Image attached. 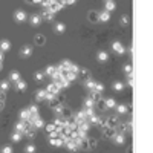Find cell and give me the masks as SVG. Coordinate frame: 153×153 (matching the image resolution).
<instances>
[{"instance_id": "obj_13", "label": "cell", "mask_w": 153, "mask_h": 153, "mask_svg": "<svg viewBox=\"0 0 153 153\" xmlns=\"http://www.w3.org/2000/svg\"><path fill=\"white\" fill-rule=\"evenodd\" d=\"M113 141H115L116 144H119V145L124 144V143H125V136H124V133H115V135H113Z\"/></svg>"}, {"instance_id": "obj_53", "label": "cell", "mask_w": 153, "mask_h": 153, "mask_svg": "<svg viewBox=\"0 0 153 153\" xmlns=\"http://www.w3.org/2000/svg\"><path fill=\"white\" fill-rule=\"evenodd\" d=\"M129 55H130V57H133V46H130V48H129Z\"/></svg>"}, {"instance_id": "obj_54", "label": "cell", "mask_w": 153, "mask_h": 153, "mask_svg": "<svg viewBox=\"0 0 153 153\" xmlns=\"http://www.w3.org/2000/svg\"><path fill=\"white\" fill-rule=\"evenodd\" d=\"M3 107H5V101H2V100H0V110H2Z\"/></svg>"}, {"instance_id": "obj_41", "label": "cell", "mask_w": 153, "mask_h": 153, "mask_svg": "<svg viewBox=\"0 0 153 153\" xmlns=\"http://www.w3.org/2000/svg\"><path fill=\"white\" fill-rule=\"evenodd\" d=\"M46 132H48V133H52V132H55V124H54V123L48 124V125H46Z\"/></svg>"}, {"instance_id": "obj_49", "label": "cell", "mask_w": 153, "mask_h": 153, "mask_svg": "<svg viewBox=\"0 0 153 153\" xmlns=\"http://www.w3.org/2000/svg\"><path fill=\"white\" fill-rule=\"evenodd\" d=\"M55 96H57V95H52V94H49V92H46V98H45V101H52Z\"/></svg>"}, {"instance_id": "obj_45", "label": "cell", "mask_w": 153, "mask_h": 153, "mask_svg": "<svg viewBox=\"0 0 153 153\" xmlns=\"http://www.w3.org/2000/svg\"><path fill=\"white\" fill-rule=\"evenodd\" d=\"M70 64H72V63H70L69 60H64V61H61V64H58V66H61L63 69H69Z\"/></svg>"}, {"instance_id": "obj_27", "label": "cell", "mask_w": 153, "mask_h": 153, "mask_svg": "<svg viewBox=\"0 0 153 153\" xmlns=\"http://www.w3.org/2000/svg\"><path fill=\"white\" fill-rule=\"evenodd\" d=\"M94 107H95V101L92 100L90 96L86 98V100H84V109H94Z\"/></svg>"}, {"instance_id": "obj_36", "label": "cell", "mask_w": 153, "mask_h": 153, "mask_svg": "<svg viewBox=\"0 0 153 153\" xmlns=\"http://www.w3.org/2000/svg\"><path fill=\"white\" fill-rule=\"evenodd\" d=\"M124 89V84L123 83H119V81H115V83H113V90L115 92H121Z\"/></svg>"}, {"instance_id": "obj_12", "label": "cell", "mask_w": 153, "mask_h": 153, "mask_svg": "<svg viewBox=\"0 0 153 153\" xmlns=\"http://www.w3.org/2000/svg\"><path fill=\"white\" fill-rule=\"evenodd\" d=\"M49 143L55 147H61V145H64V136L63 138H49Z\"/></svg>"}, {"instance_id": "obj_5", "label": "cell", "mask_w": 153, "mask_h": 153, "mask_svg": "<svg viewBox=\"0 0 153 153\" xmlns=\"http://www.w3.org/2000/svg\"><path fill=\"white\" fill-rule=\"evenodd\" d=\"M60 90L61 89L58 87L57 83H51V84H48V87H46V92H49V94H52V95H58Z\"/></svg>"}, {"instance_id": "obj_14", "label": "cell", "mask_w": 153, "mask_h": 153, "mask_svg": "<svg viewBox=\"0 0 153 153\" xmlns=\"http://www.w3.org/2000/svg\"><path fill=\"white\" fill-rule=\"evenodd\" d=\"M115 109H116V115H125L129 112V107L124 106V104H116Z\"/></svg>"}, {"instance_id": "obj_33", "label": "cell", "mask_w": 153, "mask_h": 153, "mask_svg": "<svg viewBox=\"0 0 153 153\" xmlns=\"http://www.w3.org/2000/svg\"><path fill=\"white\" fill-rule=\"evenodd\" d=\"M68 70H69V74L78 75V72H80V68L76 66V64H74V63H72V64H70V66H69V69H68Z\"/></svg>"}, {"instance_id": "obj_32", "label": "cell", "mask_w": 153, "mask_h": 153, "mask_svg": "<svg viewBox=\"0 0 153 153\" xmlns=\"http://www.w3.org/2000/svg\"><path fill=\"white\" fill-rule=\"evenodd\" d=\"M11 81H8V80H5V81H2V83H0V90H3V92H8L9 90V84Z\"/></svg>"}, {"instance_id": "obj_19", "label": "cell", "mask_w": 153, "mask_h": 153, "mask_svg": "<svg viewBox=\"0 0 153 153\" xmlns=\"http://www.w3.org/2000/svg\"><path fill=\"white\" fill-rule=\"evenodd\" d=\"M64 31H66V26L63 23H55V26H54V32L55 34H63Z\"/></svg>"}, {"instance_id": "obj_30", "label": "cell", "mask_w": 153, "mask_h": 153, "mask_svg": "<svg viewBox=\"0 0 153 153\" xmlns=\"http://www.w3.org/2000/svg\"><path fill=\"white\" fill-rule=\"evenodd\" d=\"M89 21H92V23L100 21V19H98V12H95V11H90V12H89Z\"/></svg>"}, {"instance_id": "obj_28", "label": "cell", "mask_w": 153, "mask_h": 153, "mask_svg": "<svg viewBox=\"0 0 153 153\" xmlns=\"http://www.w3.org/2000/svg\"><path fill=\"white\" fill-rule=\"evenodd\" d=\"M19 80H20V74L17 72V70H14V72L9 74V81H12V83H17Z\"/></svg>"}, {"instance_id": "obj_7", "label": "cell", "mask_w": 153, "mask_h": 153, "mask_svg": "<svg viewBox=\"0 0 153 153\" xmlns=\"http://www.w3.org/2000/svg\"><path fill=\"white\" fill-rule=\"evenodd\" d=\"M26 12L25 11H21V9H19V11H15V14H14V19H15V21H25L26 20Z\"/></svg>"}, {"instance_id": "obj_4", "label": "cell", "mask_w": 153, "mask_h": 153, "mask_svg": "<svg viewBox=\"0 0 153 153\" xmlns=\"http://www.w3.org/2000/svg\"><path fill=\"white\" fill-rule=\"evenodd\" d=\"M74 119H75V123H76V124H78V123H87V115H86V112H84V109H83L81 112L75 113Z\"/></svg>"}, {"instance_id": "obj_22", "label": "cell", "mask_w": 153, "mask_h": 153, "mask_svg": "<svg viewBox=\"0 0 153 153\" xmlns=\"http://www.w3.org/2000/svg\"><path fill=\"white\" fill-rule=\"evenodd\" d=\"M15 89H17L19 92H25V90H26V83L20 78L17 83H15Z\"/></svg>"}, {"instance_id": "obj_47", "label": "cell", "mask_w": 153, "mask_h": 153, "mask_svg": "<svg viewBox=\"0 0 153 153\" xmlns=\"http://www.w3.org/2000/svg\"><path fill=\"white\" fill-rule=\"evenodd\" d=\"M2 153H12V147L11 145H5V147H2V150H0Z\"/></svg>"}, {"instance_id": "obj_43", "label": "cell", "mask_w": 153, "mask_h": 153, "mask_svg": "<svg viewBox=\"0 0 153 153\" xmlns=\"http://www.w3.org/2000/svg\"><path fill=\"white\" fill-rule=\"evenodd\" d=\"M121 23H123L124 26H127V25L130 23V17H129V15H123V17H121Z\"/></svg>"}, {"instance_id": "obj_6", "label": "cell", "mask_w": 153, "mask_h": 153, "mask_svg": "<svg viewBox=\"0 0 153 153\" xmlns=\"http://www.w3.org/2000/svg\"><path fill=\"white\" fill-rule=\"evenodd\" d=\"M31 54H32V48L31 46H23L20 49V57L21 58H28V57H31Z\"/></svg>"}, {"instance_id": "obj_59", "label": "cell", "mask_w": 153, "mask_h": 153, "mask_svg": "<svg viewBox=\"0 0 153 153\" xmlns=\"http://www.w3.org/2000/svg\"><path fill=\"white\" fill-rule=\"evenodd\" d=\"M0 70H2V63H0Z\"/></svg>"}, {"instance_id": "obj_3", "label": "cell", "mask_w": 153, "mask_h": 153, "mask_svg": "<svg viewBox=\"0 0 153 153\" xmlns=\"http://www.w3.org/2000/svg\"><path fill=\"white\" fill-rule=\"evenodd\" d=\"M115 133H116V129L115 127H110V125H104V127H103V135H104L106 138H113Z\"/></svg>"}, {"instance_id": "obj_56", "label": "cell", "mask_w": 153, "mask_h": 153, "mask_svg": "<svg viewBox=\"0 0 153 153\" xmlns=\"http://www.w3.org/2000/svg\"><path fill=\"white\" fill-rule=\"evenodd\" d=\"M127 153H132V147H127Z\"/></svg>"}, {"instance_id": "obj_1", "label": "cell", "mask_w": 153, "mask_h": 153, "mask_svg": "<svg viewBox=\"0 0 153 153\" xmlns=\"http://www.w3.org/2000/svg\"><path fill=\"white\" fill-rule=\"evenodd\" d=\"M23 135H26V138H28V139H34L35 135H37V129H35L32 124H29L28 127H26V130H25Z\"/></svg>"}, {"instance_id": "obj_20", "label": "cell", "mask_w": 153, "mask_h": 153, "mask_svg": "<svg viewBox=\"0 0 153 153\" xmlns=\"http://www.w3.org/2000/svg\"><path fill=\"white\" fill-rule=\"evenodd\" d=\"M45 43H46V37L43 35V34H37V35H35V45L43 46Z\"/></svg>"}, {"instance_id": "obj_50", "label": "cell", "mask_w": 153, "mask_h": 153, "mask_svg": "<svg viewBox=\"0 0 153 153\" xmlns=\"http://www.w3.org/2000/svg\"><path fill=\"white\" fill-rule=\"evenodd\" d=\"M127 84L129 86H133V76H132V74L127 75Z\"/></svg>"}, {"instance_id": "obj_48", "label": "cell", "mask_w": 153, "mask_h": 153, "mask_svg": "<svg viewBox=\"0 0 153 153\" xmlns=\"http://www.w3.org/2000/svg\"><path fill=\"white\" fill-rule=\"evenodd\" d=\"M124 72L125 74H132V64H125V66H124Z\"/></svg>"}, {"instance_id": "obj_15", "label": "cell", "mask_w": 153, "mask_h": 153, "mask_svg": "<svg viewBox=\"0 0 153 153\" xmlns=\"http://www.w3.org/2000/svg\"><path fill=\"white\" fill-rule=\"evenodd\" d=\"M43 74H45V76H54L57 74V66H49L46 68V70H43Z\"/></svg>"}, {"instance_id": "obj_24", "label": "cell", "mask_w": 153, "mask_h": 153, "mask_svg": "<svg viewBox=\"0 0 153 153\" xmlns=\"http://www.w3.org/2000/svg\"><path fill=\"white\" fill-rule=\"evenodd\" d=\"M19 116H20V121H28V119H29V110H28V109H25V110H20Z\"/></svg>"}, {"instance_id": "obj_37", "label": "cell", "mask_w": 153, "mask_h": 153, "mask_svg": "<svg viewBox=\"0 0 153 153\" xmlns=\"http://www.w3.org/2000/svg\"><path fill=\"white\" fill-rule=\"evenodd\" d=\"M20 139H21V133H19V132H14L12 135H11V141H12V143H19Z\"/></svg>"}, {"instance_id": "obj_23", "label": "cell", "mask_w": 153, "mask_h": 153, "mask_svg": "<svg viewBox=\"0 0 153 153\" xmlns=\"http://www.w3.org/2000/svg\"><path fill=\"white\" fill-rule=\"evenodd\" d=\"M109 60V54L106 51H100L98 52V61H101V63H104Z\"/></svg>"}, {"instance_id": "obj_11", "label": "cell", "mask_w": 153, "mask_h": 153, "mask_svg": "<svg viewBox=\"0 0 153 153\" xmlns=\"http://www.w3.org/2000/svg\"><path fill=\"white\" fill-rule=\"evenodd\" d=\"M116 123H118V115H112V116H109L106 119V124L110 125V127H116V125H118Z\"/></svg>"}, {"instance_id": "obj_26", "label": "cell", "mask_w": 153, "mask_h": 153, "mask_svg": "<svg viewBox=\"0 0 153 153\" xmlns=\"http://www.w3.org/2000/svg\"><path fill=\"white\" fill-rule=\"evenodd\" d=\"M32 125H34L35 129H41V127H45V121H43V119H41L40 116H38V118H35V119H34Z\"/></svg>"}, {"instance_id": "obj_52", "label": "cell", "mask_w": 153, "mask_h": 153, "mask_svg": "<svg viewBox=\"0 0 153 153\" xmlns=\"http://www.w3.org/2000/svg\"><path fill=\"white\" fill-rule=\"evenodd\" d=\"M0 100H2V101L6 100V95H5V92H3V90H0Z\"/></svg>"}, {"instance_id": "obj_29", "label": "cell", "mask_w": 153, "mask_h": 153, "mask_svg": "<svg viewBox=\"0 0 153 153\" xmlns=\"http://www.w3.org/2000/svg\"><path fill=\"white\" fill-rule=\"evenodd\" d=\"M78 75H81V78H83L84 81L90 78V72H89V70H87V69H80V72H78Z\"/></svg>"}, {"instance_id": "obj_8", "label": "cell", "mask_w": 153, "mask_h": 153, "mask_svg": "<svg viewBox=\"0 0 153 153\" xmlns=\"http://www.w3.org/2000/svg\"><path fill=\"white\" fill-rule=\"evenodd\" d=\"M29 21H31V25L32 26H38L41 23V17H40V14H32L29 15Z\"/></svg>"}, {"instance_id": "obj_18", "label": "cell", "mask_w": 153, "mask_h": 153, "mask_svg": "<svg viewBox=\"0 0 153 153\" xmlns=\"http://www.w3.org/2000/svg\"><path fill=\"white\" fill-rule=\"evenodd\" d=\"M104 106H106V109H115L116 101H115L113 98H106V100H104Z\"/></svg>"}, {"instance_id": "obj_10", "label": "cell", "mask_w": 153, "mask_h": 153, "mask_svg": "<svg viewBox=\"0 0 153 153\" xmlns=\"http://www.w3.org/2000/svg\"><path fill=\"white\" fill-rule=\"evenodd\" d=\"M40 17H41V20H46V21H52V20H54V14L51 12V11L45 9V11H43V12L40 14Z\"/></svg>"}, {"instance_id": "obj_35", "label": "cell", "mask_w": 153, "mask_h": 153, "mask_svg": "<svg viewBox=\"0 0 153 153\" xmlns=\"http://www.w3.org/2000/svg\"><path fill=\"white\" fill-rule=\"evenodd\" d=\"M90 98H92V100H94L95 103H96V101H101V100H103V98H101V94H100V92H95V90H92Z\"/></svg>"}, {"instance_id": "obj_39", "label": "cell", "mask_w": 153, "mask_h": 153, "mask_svg": "<svg viewBox=\"0 0 153 153\" xmlns=\"http://www.w3.org/2000/svg\"><path fill=\"white\" fill-rule=\"evenodd\" d=\"M34 80L35 81H43V80H45V74H43V72H35L34 74Z\"/></svg>"}, {"instance_id": "obj_42", "label": "cell", "mask_w": 153, "mask_h": 153, "mask_svg": "<svg viewBox=\"0 0 153 153\" xmlns=\"http://www.w3.org/2000/svg\"><path fill=\"white\" fill-rule=\"evenodd\" d=\"M95 104H96V107L100 109V110H106V106H104V100H101V101H96Z\"/></svg>"}, {"instance_id": "obj_2", "label": "cell", "mask_w": 153, "mask_h": 153, "mask_svg": "<svg viewBox=\"0 0 153 153\" xmlns=\"http://www.w3.org/2000/svg\"><path fill=\"white\" fill-rule=\"evenodd\" d=\"M118 130H119V133H125V132H132V130H133V124H132V121H129V123H123V124H119V127H118Z\"/></svg>"}, {"instance_id": "obj_51", "label": "cell", "mask_w": 153, "mask_h": 153, "mask_svg": "<svg viewBox=\"0 0 153 153\" xmlns=\"http://www.w3.org/2000/svg\"><path fill=\"white\" fill-rule=\"evenodd\" d=\"M75 3V0H63V5L66 6V5H74Z\"/></svg>"}, {"instance_id": "obj_57", "label": "cell", "mask_w": 153, "mask_h": 153, "mask_svg": "<svg viewBox=\"0 0 153 153\" xmlns=\"http://www.w3.org/2000/svg\"><path fill=\"white\" fill-rule=\"evenodd\" d=\"M41 0H32V3H40Z\"/></svg>"}, {"instance_id": "obj_16", "label": "cell", "mask_w": 153, "mask_h": 153, "mask_svg": "<svg viewBox=\"0 0 153 153\" xmlns=\"http://www.w3.org/2000/svg\"><path fill=\"white\" fill-rule=\"evenodd\" d=\"M98 19H100V21H109L110 20V12H107V11H103V12H98Z\"/></svg>"}, {"instance_id": "obj_55", "label": "cell", "mask_w": 153, "mask_h": 153, "mask_svg": "<svg viewBox=\"0 0 153 153\" xmlns=\"http://www.w3.org/2000/svg\"><path fill=\"white\" fill-rule=\"evenodd\" d=\"M2 61H3V52L0 51V63H2Z\"/></svg>"}, {"instance_id": "obj_34", "label": "cell", "mask_w": 153, "mask_h": 153, "mask_svg": "<svg viewBox=\"0 0 153 153\" xmlns=\"http://www.w3.org/2000/svg\"><path fill=\"white\" fill-rule=\"evenodd\" d=\"M113 9H115V2H113V0H107V2H106V9H104V11L110 12V11H113Z\"/></svg>"}, {"instance_id": "obj_17", "label": "cell", "mask_w": 153, "mask_h": 153, "mask_svg": "<svg viewBox=\"0 0 153 153\" xmlns=\"http://www.w3.org/2000/svg\"><path fill=\"white\" fill-rule=\"evenodd\" d=\"M9 49H11L9 40H2V41H0V51H2V52H6V51H9Z\"/></svg>"}, {"instance_id": "obj_46", "label": "cell", "mask_w": 153, "mask_h": 153, "mask_svg": "<svg viewBox=\"0 0 153 153\" xmlns=\"http://www.w3.org/2000/svg\"><path fill=\"white\" fill-rule=\"evenodd\" d=\"M64 78H66L69 83H72V81H75L76 80V75H74V74H68L66 76H64Z\"/></svg>"}, {"instance_id": "obj_31", "label": "cell", "mask_w": 153, "mask_h": 153, "mask_svg": "<svg viewBox=\"0 0 153 153\" xmlns=\"http://www.w3.org/2000/svg\"><path fill=\"white\" fill-rule=\"evenodd\" d=\"M57 84H58V87H60V89H66V87H69V84H70V83H69V81H68V80L63 76V78L60 80Z\"/></svg>"}, {"instance_id": "obj_9", "label": "cell", "mask_w": 153, "mask_h": 153, "mask_svg": "<svg viewBox=\"0 0 153 153\" xmlns=\"http://www.w3.org/2000/svg\"><path fill=\"white\" fill-rule=\"evenodd\" d=\"M112 48H113V51L116 52V54H119V55H121V54H124V52H125L124 46H123V45H121V43H119V41H113Z\"/></svg>"}, {"instance_id": "obj_40", "label": "cell", "mask_w": 153, "mask_h": 153, "mask_svg": "<svg viewBox=\"0 0 153 153\" xmlns=\"http://www.w3.org/2000/svg\"><path fill=\"white\" fill-rule=\"evenodd\" d=\"M35 145L34 144H29V145H26V149H25V152L26 153H35Z\"/></svg>"}, {"instance_id": "obj_38", "label": "cell", "mask_w": 153, "mask_h": 153, "mask_svg": "<svg viewBox=\"0 0 153 153\" xmlns=\"http://www.w3.org/2000/svg\"><path fill=\"white\" fill-rule=\"evenodd\" d=\"M96 147V141L94 138H87V150L89 149H95Z\"/></svg>"}, {"instance_id": "obj_21", "label": "cell", "mask_w": 153, "mask_h": 153, "mask_svg": "<svg viewBox=\"0 0 153 153\" xmlns=\"http://www.w3.org/2000/svg\"><path fill=\"white\" fill-rule=\"evenodd\" d=\"M45 98H46V89H40L35 94V100L37 101H45Z\"/></svg>"}, {"instance_id": "obj_44", "label": "cell", "mask_w": 153, "mask_h": 153, "mask_svg": "<svg viewBox=\"0 0 153 153\" xmlns=\"http://www.w3.org/2000/svg\"><path fill=\"white\" fill-rule=\"evenodd\" d=\"M95 92H100V94H101V92L103 90H104V86H103L101 83H95V89H94Z\"/></svg>"}, {"instance_id": "obj_58", "label": "cell", "mask_w": 153, "mask_h": 153, "mask_svg": "<svg viewBox=\"0 0 153 153\" xmlns=\"http://www.w3.org/2000/svg\"><path fill=\"white\" fill-rule=\"evenodd\" d=\"M25 2H28V3H32V0H25Z\"/></svg>"}, {"instance_id": "obj_25", "label": "cell", "mask_w": 153, "mask_h": 153, "mask_svg": "<svg viewBox=\"0 0 153 153\" xmlns=\"http://www.w3.org/2000/svg\"><path fill=\"white\" fill-rule=\"evenodd\" d=\"M84 86H86V89H87V90H90V92H92V90L95 89V81L92 80V78H89V80H86V81H84Z\"/></svg>"}]
</instances>
